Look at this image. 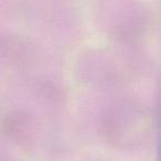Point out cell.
<instances>
[{
    "label": "cell",
    "instance_id": "cell-3",
    "mask_svg": "<svg viewBox=\"0 0 161 161\" xmlns=\"http://www.w3.org/2000/svg\"><path fill=\"white\" fill-rule=\"evenodd\" d=\"M86 161H104V160H101V159H90V160H86Z\"/></svg>",
    "mask_w": 161,
    "mask_h": 161
},
{
    "label": "cell",
    "instance_id": "cell-2",
    "mask_svg": "<svg viewBox=\"0 0 161 161\" xmlns=\"http://www.w3.org/2000/svg\"><path fill=\"white\" fill-rule=\"evenodd\" d=\"M1 131L19 146L30 148L33 146L38 135V124L30 114L16 110L9 113L3 119Z\"/></svg>",
    "mask_w": 161,
    "mask_h": 161
},
{
    "label": "cell",
    "instance_id": "cell-1",
    "mask_svg": "<svg viewBox=\"0 0 161 161\" xmlns=\"http://www.w3.org/2000/svg\"><path fill=\"white\" fill-rule=\"evenodd\" d=\"M151 130L148 110L134 101H121L112 105L101 120V131L116 148L132 149L147 140Z\"/></svg>",
    "mask_w": 161,
    "mask_h": 161
}]
</instances>
